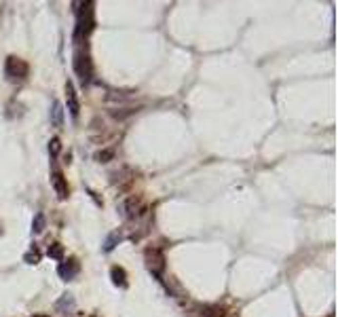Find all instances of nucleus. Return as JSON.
<instances>
[{"label":"nucleus","instance_id":"f257e3e1","mask_svg":"<svg viewBox=\"0 0 338 317\" xmlns=\"http://www.w3.org/2000/svg\"><path fill=\"white\" fill-rule=\"evenodd\" d=\"M95 28V11L93 2H80L76 9V30H74V42L80 44V40L91 34Z\"/></svg>","mask_w":338,"mask_h":317},{"label":"nucleus","instance_id":"f03ea898","mask_svg":"<svg viewBox=\"0 0 338 317\" xmlns=\"http://www.w3.org/2000/svg\"><path fill=\"white\" fill-rule=\"evenodd\" d=\"M74 72L80 79L82 87L91 82V79H93V63H91V57H89L87 49H80V47L76 49V53H74Z\"/></svg>","mask_w":338,"mask_h":317},{"label":"nucleus","instance_id":"7ed1b4c3","mask_svg":"<svg viewBox=\"0 0 338 317\" xmlns=\"http://www.w3.org/2000/svg\"><path fill=\"white\" fill-rule=\"evenodd\" d=\"M4 74H6V79H9L11 82H21V80L28 79V74H30V66H28V61H23V59H21V57L11 55V57H6Z\"/></svg>","mask_w":338,"mask_h":317},{"label":"nucleus","instance_id":"20e7f679","mask_svg":"<svg viewBox=\"0 0 338 317\" xmlns=\"http://www.w3.org/2000/svg\"><path fill=\"white\" fill-rule=\"evenodd\" d=\"M120 212H123V216L127 220H139L142 216H146V205H144V201H142V197L139 195H131V197H127V199L120 203Z\"/></svg>","mask_w":338,"mask_h":317},{"label":"nucleus","instance_id":"39448f33","mask_svg":"<svg viewBox=\"0 0 338 317\" xmlns=\"http://www.w3.org/2000/svg\"><path fill=\"white\" fill-rule=\"evenodd\" d=\"M144 260L150 273H155L157 277H161V273L165 271V256L159 247H146L144 250Z\"/></svg>","mask_w":338,"mask_h":317},{"label":"nucleus","instance_id":"423d86ee","mask_svg":"<svg viewBox=\"0 0 338 317\" xmlns=\"http://www.w3.org/2000/svg\"><path fill=\"white\" fill-rule=\"evenodd\" d=\"M51 186H53L55 195L60 197V199H68L70 188H68V182H66V178H63L61 169H53V171H51Z\"/></svg>","mask_w":338,"mask_h":317},{"label":"nucleus","instance_id":"0eeeda50","mask_svg":"<svg viewBox=\"0 0 338 317\" xmlns=\"http://www.w3.org/2000/svg\"><path fill=\"white\" fill-rule=\"evenodd\" d=\"M57 273H60V277L63 281H72V279L79 275V262H76V258L63 260V262L57 266Z\"/></svg>","mask_w":338,"mask_h":317},{"label":"nucleus","instance_id":"6e6552de","mask_svg":"<svg viewBox=\"0 0 338 317\" xmlns=\"http://www.w3.org/2000/svg\"><path fill=\"white\" fill-rule=\"evenodd\" d=\"M195 311L197 317H228V311L218 304H197Z\"/></svg>","mask_w":338,"mask_h":317},{"label":"nucleus","instance_id":"1a4fd4ad","mask_svg":"<svg viewBox=\"0 0 338 317\" xmlns=\"http://www.w3.org/2000/svg\"><path fill=\"white\" fill-rule=\"evenodd\" d=\"M66 101H68V110L74 119H79V112H80V104H79V95H76V89L72 82H66Z\"/></svg>","mask_w":338,"mask_h":317},{"label":"nucleus","instance_id":"9d476101","mask_svg":"<svg viewBox=\"0 0 338 317\" xmlns=\"http://www.w3.org/2000/svg\"><path fill=\"white\" fill-rule=\"evenodd\" d=\"M110 277H112L114 285H119V288H127V273H125V269H120V266H112Z\"/></svg>","mask_w":338,"mask_h":317},{"label":"nucleus","instance_id":"9b49d317","mask_svg":"<svg viewBox=\"0 0 338 317\" xmlns=\"http://www.w3.org/2000/svg\"><path fill=\"white\" fill-rule=\"evenodd\" d=\"M51 125L53 127L63 125V106L60 101H53V108H51Z\"/></svg>","mask_w":338,"mask_h":317},{"label":"nucleus","instance_id":"f8f14e48","mask_svg":"<svg viewBox=\"0 0 338 317\" xmlns=\"http://www.w3.org/2000/svg\"><path fill=\"white\" fill-rule=\"evenodd\" d=\"M55 309L60 311V313H72L74 311V298L70 296V294H66V296H61L60 300H57V304H55Z\"/></svg>","mask_w":338,"mask_h":317},{"label":"nucleus","instance_id":"ddd939ff","mask_svg":"<svg viewBox=\"0 0 338 317\" xmlns=\"http://www.w3.org/2000/svg\"><path fill=\"white\" fill-rule=\"evenodd\" d=\"M44 228H47V218H44L42 212H38V214L34 216V220H32V233H34V235H40Z\"/></svg>","mask_w":338,"mask_h":317},{"label":"nucleus","instance_id":"4468645a","mask_svg":"<svg viewBox=\"0 0 338 317\" xmlns=\"http://www.w3.org/2000/svg\"><path fill=\"white\" fill-rule=\"evenodd\" d=\"M40 258H42V254H40V250H38V245H32L30 252L23 254V262H28V264H38L40 262Z\"/></svg>","mask_w":338,"mask_h":317},{"label":"nucleus","instance_id":"2eb2a0df","mask_svg":"<svg viewBox=\"0 0 338 317\" xmlns=\"http://www.w3.org/2000/svg\"><path fill=\"white\" fill-rule=\"evenodd\" d=\"M114 148H104V150H99V152H95V161L98 163H110L114 161Z\"/></svg>","mask_w":338,"mask_h":317},{"label":"nucleus","instance_id":"dca6fc26","mask_svg":"<svg viewBox=\"0 0 338 317\" xmlns=\"http://www.w3.org/2000/svg\"><path fill=\"white\" fill-rule=\"evenodd\" d=\"M47 256L49 258H53V260H61L63 258V245L61 243H51L49 247H47Z\"/></svg>","mask_w":338,"mask_h":317},{"label":"nucleus","instance_id":"f3484780","mask_svg":"<svg viewBox=\"0 0 338 317\" xmlns=\"http://www.w3.org/2000/svg\"><path fill=\"white\" fill-rule=\"evenodd\" d=\"M120 237H123V235H120V231H114V233H110V235H108V239H106V243H104V250H106V252H112L114 247L119 245Z\"/></svg>","mask_w":338,"mask_h":317},{"label":"nucleus","instance_id":"a211bd4d","mask_svg":"<svg viewBox=\"0 0 338 317\" xmlns=\"http://www.w3.org/2000/svg\"><path fill=\"white\" fill-rule=\"evenodd\" d=\"M133 112H136V108H120V110H119V108H117V110H112L110 114H112V117L114 119H125V117H129V114H133Z\"/></svg>","mask_w":338,"mask_h":317},{"label":"nucleus","instance_id":"6ab92c4d","mask_svg":"<svg viewBox=\"0 0 338 317\" xmlns=\"http://www.w3.org/2000/svg\"><path fill=\"white\" fill-rule=\"evenodd\" d=\"M60 150H61V142H60V138H53V139H51V142H49V152H51V157H57V155H60Z\"/></svg>","mask_w":338,"mask_h":317},{"label":"nucleus","instance_id":"aec40b11","mask_svg":"<svg viewBox=\"0 0 338 317\" xmlns=\"http://www.w3.org/2000/svg\"><path fill=\"white\" fill-rule=\"evenodd\" d=\"M32 317H51V315H47V313H36V315H32Z\"/></svg>","mask_w":338,"mask_h":317},{"label":"nucleus","instance_id":"412c9836","mask_svg":"<svg viewBox=\"0 0 338 317\" xmlns=\"http://www.w3.org/2000/svg\"><path fill=\"white\" fill-rule=\"evenodd\" d=\"M0 235H2V224H0Z\"/></svg>","mask_w":338,"mask_h":317},{"label":"nucleus","instance_id":"4be33fe9","mask_svg":"<svg viewBox=\"0 0 338 317\" xmlns=\"http://www.w3.org/2000/svg\"><path fill=\"white\" fill-rule=\"evenodd\" d=\"M91 317H98V315H91Z\"/></svg>","mask_w":338,"mask_h":317}]
</instances>
